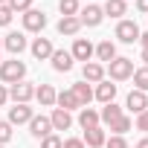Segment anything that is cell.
Instances as JSON below:
<instances>
[{"label":"cell","mask_w":148,"mask_h":148,"mask_svg":"<svg viewBox=\"0 0 148 148\" xmlns=\"http://www.w3.org/2000/svg\"><path fill=\"white\" fill-rule=\"evenodd\" d=\"M23 79H26V64L21 58L0 61V84H18Z\"/></svg>","instance_id":"6da1fadb"},{"label":"cell","mask_w":148,"mask_h":148,"mask_svg":"<svg viewBox=\"0 0 148 148\" xmlns=\"http://www.w3.org/2000/svg\"><path fill=\"white\" fill-rule=\"evenodd\" d=\"M105 73H110V82H128V79L134 76V58L116 55V58L105 67Z\"/></svg>","instance_id":"7a4b0ae2"},{"label":"cell","mask_w":148,"mask_h":148,"mask_svg":"<svg viewBox=\"0 0 148 148\" xmlns=\"http://www.w3.org/2000/svg\"><path fill=\"white\" fill-rule=\"evenodd\" d=\"M9 99L15 102V105H29L32 99H35V84L32 82H18V84H12L9 87Z\"/></svg>","instance_id":"3957f363"},{"label":"cell","mask_w":148,"mask_h":148,"mask_svg":"<svg viewBox=\"0 0 148 148\" xmlns=\"http://www.w3.org/2000/svg\"><path fill=\"white\" fill-rule=\"evenodd\" d=\"M21 21H23V32H44L47 29V15L41 12V9H29V12H23L21 15Z\"/></svg>","instance_id":"277c9868"},{"label":"cell","mask_w":148,"mask_h":148,"mask_svg":"<svg viewBox=\"0 0 148 148\" xmlns=\"http://www.w3.org/2000/svg\"><path fill=\"white\" fill-rule=\"evenodd\" d=\"M79 21H82V26H87V29H96V26L105 21V12H102V6H96V3H87L84 9H79Z\"/></svg>","instance_id":"5b68a950"},{"label":"cell","mask_w":148,"mask_h":148,"mask_svg":"<svg viewBox=\"0 0 148 148\" xmlns=\"http://www.w3.org/2000/svg\"><path fill=\"white\" fill-rule=\"evenodd\" d=\"M116 41H122V44H134V41H139V23L122 18V21L116 23Z\"/></svg>","instance_id":"8992f818"},{"label":"cell","mask_w":148,"mask_h":148,"mask_svg":"<svg viewBox=\"0 0 148 148\" xmlns=\"http://www.w3.org/2000/svg\"><path fill=\"white\" fill-rule=\"evenodd\" d=\"M93 52H96V47H93L87 38H76V41H73V49H70L73 61H82V64L93 61Z\"/></svg>","instance_id":"52a82bcc"},{"label":"cell","mask_w":148,"mask_h":148,"mask_svg":"<svg viewBox=\"0 0 148 148\" xmlns=\"http://www.w3.org/2000/svg\"><path fill=\"white\" fill-rule=\"evenodd\" d=\"M29 47V41H26V35L23 32H9L6 38H3V49L6 52H12L15 58H21V52Z\"/></svg>","instance_id":"ba28073f"},{"label":"cell","mask_w":148,"mask_h":148,"mask_svg":"<svg viewBox=\"0 0 148 148\" xmlns=\"http://www.w3.org/2000/svg\"><path fill=\"white\" fill-rule=\"evenodd\" d=\"M29 134L35 136V139H44V136H49V134H55L52 131V122H49V116H32L29 119Z\"/></svg>","instance_id":"9c48e42d"},{"label":"cell","mask_w":148,"mask_h":148,"mask_svg":"<svg viewBox=\"0 0 148 148\" xmlns=\"http://www.w3.org/2000/svg\"><path fill=\"white\" fill-rule=\"evenodd\" d=\"M82 82H87V84H99V82H105V64H99V61H87V64L82 67Z\"/></svg>","instance_id":"30bf717a"},{"label":"cell","mask_w":148,"mask_h":148,"mask_svg":"<svg viewBox=\"0 0 148 148\" xmlns=\"http://www.w3.org/2000/svg\"><path fill=\"white\" fill-rule=\"evenodd\" d=\"M29 52H32L38 61H49V58H52V52H55V47H52V41H49V38H35V41L29 44Z\"/></svg>","instance_id":"8fae6325"},{"label":"cell","mask_w":148,"mask_h":148,"mask_svg":"<svg viewBox=\"0 0 148 148\" xmlns=\"http://www.w3.org/2000/svg\"><path fill=\"white\" fill-rule=\"evenodd\" d=\"M35 116V110L29 108V105H15V108H9V125L15 128V125H29V119Z\"/></svg>","instance_id":"7c38bea8"},{"label":"cell","mask_w":148,"mask_h":148,"mask_svg":"<svg viewBox=\"0 0 148 148\" xmlns=\"http://www.w3.org/2000/svg\"><path fill=\"white\" fill-rule=\"evenodd\" d=\"M125 108L131 110V113H142V110H148V93H142V90H131L128 96H125Z\"/></svg>","instance_id":"4fadbf2b"},{"label":"cell","mask_w":148,"mask_h":148,"mask_svg":"<svg viewBox=\"0 0 148 148\" xmlns=\"http://www.w3.org/2000/svg\"><path fill=\"white\" fill-rule=\"evenodd\" d=\"M93 55H96L99 64H110V61L116 58V44H113L110 38H105V41L96 44V52H93Z\"/></svg>","instance_id":"5bb4252c"},{"label":"cell","mask_w":148,"mask_h":148,"mask_svg":"<svg viewBox=\"0 0 148 148\" xmlns=\"http://www.w3.org/2000/svg\"><path fill=\"white\" fill-rule=\"evenodd\" d=\"M82 139H84V148H105L108 134H105V128H102V125H96V128H87Z\"/></svg>","instance_id":"9a60e30c"},{"label":"cell","mask_w":148,"mask_h":148,"mask_svg":"<svg viewBox=\"0 0 148 148\" xmlns=\"http://www.w3.org/2000/svg\"><path fill=\"white\" fill-rule=\"evenodd\" d=\"M49 61H52V70H55V73H70V70H73V55H70V49H55Z\"/></svg>","instance_id":"2e32d148"},{"label":"cell","mask_w":148,"mask_h":148,"mask_svg":"<svg viewBox=\"0 0 148 148\" xmlns=\"http://www.w3.org/2000/svg\"><path fill=\"white\" fill-rule=\"evenodd\" d=\"M49 122H52V131H70V128H73V113L55 108V110L49 113Z\"/></svg>","instance_id":"e0dca14e"},{"label":"cell","mask_w":148,"mask_h":148,"mask_svg":"<svg viewBox=\"0 0 148 148\" xmlns=\"http://www.w3.org/2000/svg\"><path fill=\"white\" fill-rule=\"evenodd\" d=\"M93 99H99L102 105L113 102V99H116V84H110L108 79H105V82H99V84H96V90H93Z\"/></svg>","instance_id":"ac0fdd59"},{"label":"cell","mask_w":148,"mask_h":148,"mask_svg":"<svg viewBox=\"0 0 148 148\" xmlns=\"http://www.w3.org/2000/svg\"><path fill=\"white\" fill-rule=\"evenodd\" d=\"M55 96H58V90H55L52 84H41V87H35V99H38L41 108H52V105H55Z\"/></svg>","instance_id":"d6986e66"},{"label":"cell","mask_w":148,"mask_h":148,"mask_svg":"<svg viewBox=\"0 0 148 148\" xmlns=\"http://www.w3.org/2000/svg\"><path fill=\"white\" fill-rule=\"evenodd\" d=\"M55 29H58V35L73 38V35H79V32H82V21H79V18H61V21L55 23Z\"/></svg>","instance_id":"ffe728a7"},{"label":"cell","mask_w":148,"mask_h":148,"mask_svg":"<svg viewBox=\"0 0 148 148\" xmlns=\"http://www.w3.org/2000/svg\"><path fill=\"white\" fill-rule=\"evenodd\" d=\"M102 12H105L108 18H116V21H122V15H128V3H125V0H105Z\"/></svg>","instance_id":"44dd1931"},{"label":"cell","mask_w":148,"mask_h":148,"mask_svg":"<svg viewBox=\"0 0 148 148\" xmlns=\"http://www.w3.org/2000/svg\"><path fill=\"white\" fill-rule=\"evenodd\" d=\"M55 105H58L61 110H70V113L82 108V105H79V99H76V93H73V90H61V93L55 96Z\"/></svg>","instance_id":"7402d4cb"},{"label":"cell","mask_w":148,"mask_h":148,"mask_svg":"<svg viewBox=\"0 0 148 148\" xmlns=\"http://www.w3.org/2000/svg\"><path fill=\"white\" fill-rule=\"evenodd\" d=\"M70 90L76 93V99H79V105H82V108H87V105L93 102V87H90L87 82H76Z\"/></svg>","instance_id":"603a6c76"},{"label":"cell","mask_w":148,"mask_h":148,"mask_svg":"<svg viewBox=\"0 0 148 148\" xmlns=\"http://www.w3.org/2000/svg\"><path fill=\"white\" fill-rule=\"evenodd\" d=\"M122 113H125V108H119L116 102H108V105L99 110V122H102V125H110V122H113V119H119Z\"/></svg>","instance_id":"cb8c5ba5"},{"label":"cell","mask_w":148,"mask_h":148,"mask_svg":"<svg viewBox=\"0 0 148 148\" xmlns=\"http://www.w3.org/2000/svg\"><path fill=\"white\" fill-rule=\"evenodd\" d=\"M79 125H82L84 131L102 125V122H99V110H96V108H79Z\"/></svg>","instance_id":"d4e9b609"},{"label":"cell","mask_w":148,"mask_h":148,"mask_svg":"<svg viewBox=\"0 0 148 148\" xmlns=\"http://www.w3.org/2000/svg\"><path fill=\"white\" fill-rule=\"evenodd\" d=\"M108 128H110V136H125V134H128V131L134 128V119L122 113V116H119V119H113V122H110Z\"/></svg>","instance_id":"484cf974"},{"label":"cell","mask_w":148,"mask_h":148,"mask_svg":"<svg viewBox=\"0 0 148 148\" xmlns=\"http://www.w3.org/2000/svg\"><path fill=\"white\" fill-rule=\"evenodd\" d=\"M79 9H82L79 0H58V12H61V18H79Z\"/></svg>","instance_id":"4316f807"},{"label":"cell","mask_w":148,"mask_h":148,"mask_svg":"<svg viewBox=\"0 0 148 148\" xmlns=\"http://www.w3.org/2000/svg\"><path fill=\"white\" fill-rule=\"evenodd\" d=\"M134 90H142V93H148V67H139V70H134Z\"/></svg>","instance_id":"83f0119b"},{"label":"cell","mask_w":148,"mask_h":148,"mask_svg":"<svg viewBox=\"0 0 148 148\" xmlns=\"http://www.w3.org/2000/svg\"><path fill=\"white\" fill-rule=\"evenodd\" d=\"M9 9H12L15 15H23V12L32 9V0H9Z\"/></svg>","instance_id":"f1b7e54d"},{"label":"cell","mask_w":148,"mask_h":148,"mask_svg":"<svg viewBox=\"0 0 148 148\" xmlns=\"http://www.w3.org/2000/svg\"><path fill=\"white\" fill-rule=\"evenodd\" d=\"M61 145H64V139H61L58 134H49V136L41 139V148H61Z\"/></svg>","instance_id":"f546056e"},{"label":"cell","mask_w":148,"mask_h":148,"mask_svg":"<svg viewBox=\"0 0 148 148\" xmlns=\"http://www.w3.org/2000/svg\"><path fill=\"white\" fill-rule=\"evenodd\" d=\"M12 142V125L3 119V122H0V145H9Z\"/></svg>","instance_id":"4dcf8cb0"},{"label":"cell","mask_w":148,"mask_h":148,"mask_svg":"<svg viewBox=\"0 0 148 148\" xmlns=\"http://www.w3.org/2000/svg\"><path fill=\"white\" fill-rule=\"evenodd\" d=\"M105 148H128V139L125 136H108L105 139Z\"/></svg>","instance_id":"1f68e13d"},{"label":"cell","mask_w":148,"mask_h":148,"mask_svg":"<svg viewBox=\"0 0 148 148\" xmlns=\"http://www.w3.org/2000/svg\"><path fill=\"white\" fill-rule=\"evenodd\" d=\"M12 18H15V12L9 9V3H6V6H0V26H9Z\"/></svg>","instance_id":"d6a6232c"},{"label":"cell","mask_w":148,"mask_h":148,"mask_svg":"<svg viewBox=\"0 0 148 148\" xmlns=\"http://www.w3.org/2000/svg\"><path fill=\"white\" fill-rule=\"evenodd\" d=\"M61 148H84V139H82V136H67Z\"/></svg>","instance_id":"836d02e7"},{"label":"cell","mask_w":148,"mask_h":148,"mask_svg":"<svg viewBox=\"0 0 148 148\" xmlns=\"http://www.w3.org/2000/svg\"><path fill=\"white\" fill-rule=\"evenodd\" d=\"M136 131H148V110H142L136 116Z\"/></svg>","instance_id":"e575fe53"},{"label":"cell","mask_w":148,"mask_h":148,"mask_svg":"<svg viewBox=\"0 0 148 148\" xmlns=\"http://www.w3.org/2000/svg\"><path fill=\"white\" fill-rule=\"evenodd\" d=\"M9 102V90H6V84H0V108H3Z\"/></svg>","instance_id":"d590c367"},{"label":"cell","mask_w":148,"mask_h":148,"mask_svg":"<svg viewBox=\"0 0 148 148\" xmlns=\"http://www.w3.org/2000/svg\"><path fill=\"white\" fill-rule=\"evenodd\" d=\"M136 9H139L142 15H148V0H136Z\"/></svg>","instance_id":"8d00e7d4"},{"label":"cell","mask_w":148,"mask_h":148,"mask_svg":"<svg viewBox=\"0 0 148 148\" xmlns=\"http://www.w3.org/2000/svg\"><path fill=\"white\" fill-rule=\"evenodd\" d=\"M139 44H142V49H148V32H139Z\"/></svg>","instance_id":"74e56055"},{"label":"cell","mask_w":148,"mask_h":148,"mask_svg":"<svg viewBox=\"0 0 148 148\" xmlns=\"http://www.w3.org/2000/svg\"><path fill=\"white\" fill-rule=\"evenodd\" d=\"M134 148H148V136H142V139H139V142H136Z\"/></svg>","instance_id":"f35d334b"},{"label":"cell","mask_w":148,"mask_h":148,"mask_svg":"<svg viewBox=\"0 0 148 148\" xmlns=\"http://www.w3.org/2000/svg\"><path fill=\"white\" fill-rule=\"evenodd\" d=\"M142 61H145V67H148V49H142Z\"/></svg>","instance_id":"ab89813d"},{"label":"cell","mask_w":148,"mask_h":148,"mask_svg":"<svg viewBox=\"0 0 148 148\" xmlns=\"http://www.w3.org/2000/svg\"><path fill=\"white\" fill-rule=\"evenodd\" d=\"M0 52H3V38H0ZM0 61H3V58H0Z\"/></svg>","instance_id":"60d3db41"},{"label":"cell","mask_w":148,"mask_h":148,"mask_svg":"<svg viewBox=\"0 0 148 148\" xmlns=\"http://www.w3.org/2000/svg\"><path fill=\"white\" fill-rule=\"evenodd\" d=\"M6 3H9V0H0V6H6Z\"/></svg>","instance_id":"b9f144b4"},{"label":"cell","mask_w":148,"mask_h":148,"mask_svg":"<svg viewBox=\"0 0 148 148\" xmlns=\"http://www.w3.org/2000/svg\"><path fill=\"white\" fill-rule=\"evenodd\" d=\"M0 148H6V145H0Z\"/></svg>","instance_id":"7bdbcfd3"},{"label":"cell","mask_w":148,"mask_h":148,"mask_svg":"<svg viewBox=\"0 0 148 148\" xmlns=\"http://www.w3.org/2000/svg\"><path fill=\"white\" fill-rule=\"evenodd\" d=\"M125 3H128V0H125Z\"/></svg>","instance_id":"ee69618b"}]
</instances>
